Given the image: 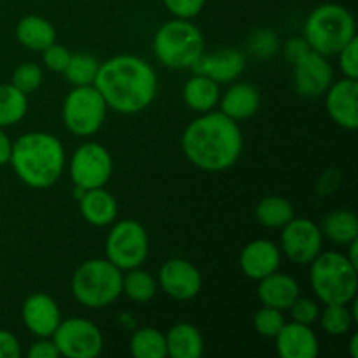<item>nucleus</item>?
<instances>
[{
	"label": "nucleus",
	"mask_w": 358,
	"mask_h": 358,
	"mask_svg": "<svg viewBox=\"0 0 358 358\" xmlns=\"http://www.w3.org/2000/svg\"><path fill=\"white\" fill-rule=\"evenodd\" d=\"M93 86L100 91L108 108L129 115L145 110L152 103L157 77L145 59L119 55L100 63Z\"/></svg>",
	"instance_id": "1"
},
{
	"label": "nucleus",
	"mask_w": 358,
	"mask_h": 358,
	"mask_svg": "<svg viewBox=\"0 0 358 358\" xmlns=\"http://www.w3.org/2000/svg\"><path fill=\"white\" fill-rule=\"evenodd\" d=\"M182 149L194 166L205 171H224L233 166L243 150V135L222 112H205L182 135Z\"/></svg>",
	"instance_id": "2"
},
{
	"label": "nucleus",
	"mask_w": 358,
	"mask_h": 358,
	"mask_svg": "<svg viewBox=\"0 0 358 358\" xmlns=\"http://www.w3.org/2000/svg\"><path fill=\"white\" fill-rule=\"evenodd\" d=\"M9 163L28 187L48 189L62 177L65 149L51 133H27L13 143Z\"/></svg>",
	"instance_id": "3"
},
{
	"label": "nucleus",
	"mask_w": 358,
	"mask_h": 358,
	"mask_svg": "<svg viewBox=\"0 0 358 358\" xmlns=\"http://www.w3.org/2000/svg\"><path fill=\"white\" fill-rule=\"evenodd\" d=\"M310 283L324 304H352L357 297V266L345 254L324 252L310 262Z\"/></svg>",
	"instance_id": "4"
},
{
	"label": "nucleus",
	"mask_w": 358,
	"mask_h": 358,
	"mask_svg": "<svg viewBox=\"0 0 358 358\" xmlns=\"http://www.w3.org/2000/svg\"><path fill=\"white\" fill-rule=\"evenodd\" d=\"M355 37V17L339 3H322L311 10L304 23V38L311 51L324 56H338V52Z\"/></svg>",
	"instance_id": "5"
},
{
	"label": "nucleus",
	"mask_w": 358,
	"mask_h": 358,
	"mask_svg": "<svg viewBox=\"0 0 358 358\" xmlns=\"http://www.w3.org/2000/svg\"><path fill=\"white\" fill-rule=\"evenodd\" d=\"M72 294L91 310L108 306L122 294V271L108 259H90L73 273Z\"/></svg>",
	"instance_id": "6"
},
{
	"label": "nucleus",
	"mask_w": 358,
	"mask_h": 358,
	"mask_svg": "<svg viewBox=\"0 0 358 358\" xmlns=\"http://www.w3.org/2000/svg\"><path fill=\"white\" fill-rule=\"evenodd\" d=\"M154 52L168 69H192L205 52V37L191 20L175 17L156 31Z\"/></svg>",
	"instance_id": "7"
},
{
	"label": "nucleus",
	"mask_w": 358,
	"mask_h": 358,
	"mask_svg": "<svg viewBox=\"0 0 358 358\" xmlns=\"http://www.w3.org/2000/svg\"><path fill=\"white\" fill-rule=\"evenodd\" d=\"M107 103L100 91L91 86H73L63 101V122L77 136H91L101 128Z\"/></svg>",
	"instance_id": "8"
},
{
	"label": "nucleus",
	"mask_w": 358,
	"mask_h": 358,
	"mask_svg": "<svg viewBox=\"0 0 358 358\" xmlns=\"http://www.w3.org/2000/svg\"><path fill=\"white\" fill-rule=\"evenodd\" d=\"M107 259L121 271L140 268L149 255V236L142 224L121 220L108 233L105 241Z\"/></svg>",
	"instance_id": "9"
},
{
	"label": "nucleus",
	"mask_w": 358,
	"mask_h": 358,
	"mask_svg": "<svg viewBox=\"0 0 358 358\" xmlns=\"http://www.w3.org/2000/svg\"><path fill=\"white\" fill-rule=\"evenodd\" d=\"M51 338L58 348L59 357L94 358L100 355L103 348V336L100 329L84 318L73 317L59 322Z\"/></svg>",
	"instance_id": "10"
},
{
	"label": "nucleus",
	"mask_w": 358,
	"mask_h": 358,
	"mask_svg": "<svg viewBox=\"0 0 358 358\" xmlns=\"http://www.w3.org/2000/svg\"><path fill=\"white\" fill-rule=\"evenodd\" d=\"M112 175L110 152L101 143H83L70 159V178L73 185L90 191L103 187Z\"/></svg>",
	"instance_id": "11"
},
{
	"label": "nucleus",
	"mask_w": 358,
	"mask_h": 358,
	"mask_svg": "<svg viewBox=\"0 0 358 358\" xmlns=\"http://www.w3.org/2000/svg\"><path fill=\"white\" fill-rule=\"evenodd\" d=\"M282 229L283 254L296 264H310L322 252L324 234L313 220L294 217Z\"/></svg>",
	"instance_id": "12"
},
{
	"label": "nucleus",
	"mask_w": 358,
	"mask_h": 358,
	"mask_svg": "<svg viewBox=\"0 0 358 358\" xmlns=\"http://www.w3.org/2000/svg\"><path fill=\"white\" fill-rule=\"evenodd\" d=\"M334 79V70L327 62V56L310 51L294 63V86L301 96L317 98L325 94Z\"/></svg>",
	"instance_id": "13"
},
{
	"label": "nucleus",
	"mask_w": 358,
	"mask_h": 358,
	"mask_svg": "<svg viewBox=\"0 0 358 358\" xmlns=\"http://www.w3.org/2000/svg\"><path fill=\"white\" fill-rule=\"evenodd\" d=\"M159 285L173 299L191 301L201 290L203 280L191 262L184 259H170L159 269Z\"/></svg>",
	"instance_id": "14"
},
{
	"label": "nucleus",
	"mask_w": 358,
	"mask_h": 358,
	"mask_svg": "<svg viewBox=\"0 0 358 358\" xmlns=\"http://www.w3.org/2000/svg\"><path fill=\"white\" fill-rule=\"evenodd\" d=\"M327 112L336 124L345 129L358 126V83L355 79H343L332 83L325 91Z\"/></svg>",
	"instance_id": "15"
},
{
	"label": "nucleus",
	"mask_w": 358,
	"mask_h": 358,
	"mask_svg": "<svg viewBox=\"0 0 358 358\" xmlns=\"http://www.w3.org/2000/svg\"><path fill=\"white\" fill-rule=\"evenodd\" d=\"M23 322L28 331L37 338H51L62 322V313L52 299L48 294H31L23 303Z\"/></svg>",
	"instance_id": "16"
},
{
	"label": "nucleus",
	"mask_w": 358,
	"mask_h": 358,
	"mask_svg": "<svg viewBox=\"0 0 358 358\" xmlns=\"http://www.w3.org/2000/svg\"><path fill=\"white\" fill-rule=\"evenodd\" d=\"M196 73L210 77L217 84H226L238 79L245 70V56L238 49H220V51L205 55L192 65Z\"/></svg>",
	"instance_id": "17"
},
{
	"label": "nucleus",
	"mask_w": 358,
	"mask_h": 358,
	"mask_svg": "<svg viewBox=\"0 0 358 358\" xmlns=\"http://www.w3.org/2000/svg\"><path fill=\"white\" fill-rule=\"evenodd\" d=\"M280 261H282V254L273 241L255 240L241 250L240 268L247 275V278L259 282L264 276L278 271Z\"/></svg>",
	"instance_id": "18"
},
{
	"label": "nucleus",
	"mask_w": 358,
	"mask_h": 358,
	"mask_svg": "<svg viewBox=\"0 0 358 358\" xmlns=\"http://www.w3.org/2000/svg\"><path fill=\"white\" fill-rule=\"evenodd\" d=\"M275 339L282 358H315L318 355V339L311 325L290 322L283 325Z\"/></svg>",
	"instance_id": "19"
},
{
	"label": "nucleus",
	"mask_w": 358,
	"mask_h": 358,
	"mask_svg": "<svg viewBox=\"0 0 358 358\" xmlns=\"http://www.w3.org/2000/svg\"><path fill=\"white\" fill-rule=\"evenodd\" d=\"M257 296L262 306H271L282 311L289 310L299 297V283L285 273L275 271L259 280Z\"/></svg>",
	"instance_id": "20"
},
{
	"label": "nucleus",
	"mask_w": 358,
	"mask_h": 358,
	"mask_svg": "<svg viewBox=\"0 0 358 358\" xmlns=\"http://www.w3.org/2000/svg\"><path fill=\"white\" fill-rule=\"evenodd\" d=\"M220 112L233 121L252 117L261 107V94L257 87L248 83H236L220 98Z\"/></svg>",
	"instance_id": "21"
},
{
	"label": "nucleus",
	"mask_w": 358,
	"mask_h": 358,
	"mask_svg": "<svg viewBox=\"0 0 358 358\" xmlns=\"http://www.w3.org/2000/svg\"><path fill=\"white\" fill-rule=\"evenodd\" d=\"M80 213L91 226L105 227L117 217V201L103 187L90 189L80 198Z\"/></svg>",
	"instance_id": "22"
},
{
	"label": "nucleus",
	"mask_w": 358,
	"mask_h": 358,
	"mask_svg": "<svg viewBox=\"0 0 358 358\" xmlns=\"http://www.w3.org/2000/svg\"><path fill=\"white\" fill-rule=\"evenodd\" d=\"M166 355L171 358H199L203 353V336L194 325L177 324L164 334Z\"/></svg>",
	"instance_id": "23"
},
{
	"label": "nucleus",
	"mask_w": 358,
	"mask_h": 358,
	"mask_svg": "<svg viewBox=\"0 0 358 358\" xmlns=\"http://www.w3.org/2000/svg\"><path fill=\"white\" fill-rule=\"evenodd\" d=\"M16 37L24 48L31 49V51H44L48 45L56 41V31L51 21L30 14V16L20 20L16 27Z\"/></svg>",
	"instance_id": "24"
},
{
	"label": "nucleus",
	"mask_w": 358,
	"mask_h": 358,
	"mask_svg": "<svg viewBox=\"0 0 358 358\" xmlns=\"http://www.w3.org/2000/svg\"><path fill=\"white\" fill-rule=\"evenodd\" d=\"M182 94H184L185 105L201 114L213 110L220 100L219 84L201 73H196L192 79L185 83Z\"/></svg>",
	"instance_id": "25"
},
{
	"label": "nucleus",
	"mask_w": 358,
	"mask_h": 358,
	"mask_svg": "<svg viewBox=\"0 0 358 358\" xmlns=\"http://www.w3.org/2000/svg\"><path fill=\"white\" fill-rule=\"evenodd\" d=\"M322 234L338 245H348L358 240V220L350 210H336L329 213L322 226Z\"/></svg>",
	"instance_id": "26"
},
{
	"label": "nucleus",
	"mask_w": 358,
	"mask_h": 358,
	"mask_svg": "<svg viewBox=\"0 0 358 358\" xmlns=\"http://www.w3.org/2000/svg\"><path fill=\"white\" fill-rule=\"evenodd\" d=\"M255 217L264 227L276 229V227H283L287 222H290L296 217V212L289 199L282 198V196H268L259 201L257 208H255Z\"/></svg>",
	"instance_id": "27"
},
{
	"label": "nucleus",
	"mask_w": 358,
	"mask_h": 358,
	"mask_svg": "<svg viewBox=\"0 0 358 358\" xmlns=\"http://www.w3.org/2000/svg\"><path fill=\"white\" fill-rule=\"evenodd\" d=\"M27 94L13 84H0V128L14 126L27 115Z\"/></svg>",
	"instance_id": "28"
},
{
	"label": "nucleus",
	"mask_w": 358,
	"mask_h": 358,
	"mask_svg": "<svg viewBox=\"0 0 358 358\" xmlns=\"http://www.w3.org/2000/svg\"><path fill=\"white\" fill-rule=\"evenodd\" d=\"M131 355L136 358H164L166 357V338L154 327L138 329L129 341Z\"/></svg>",
	"instance_id": "29"
},
{
	"label": "nucleus",
	"mask_w": 358,
	"mask_h": 358,
	"mask_svg": "<svg viewBox=\"0 0 358 358\" xmlns=\"http://www.w3.org/2000/svg\"><path fill=\"white\" fill-rule=\"evenodd\" d=\"M122 292L138 304L149 303L156 296L157 282L150 273L138 268L128 269L126 275H122Z\"/></svg>",
	"instance_id": "30"
},
{
	"label": "nucleus",
	"mask_w": 358,
	"mask_h": 358,
	"mask_svg": "<svg viewBox=\"0 0 358 358\" xmlns=\"http://www.w3.org/2000/svg\"><path fill=\"white\" fill-rule=\"evenodd\" d=\"M322 329L331 336H345L348 334L353 324H357V310H350L348 304H325V310L322 311L320 317Z\"/></svg>",
	"instance_id": "31"
},
{
	"label": "nucleus",
	"mask_w": 358,
	"mask_h": 358,
	"mask_svg": "<svg viewBox=\"0 0 358 358\" xmlns=\"http://www.w3.org/2000/svg\"><path fill=\"white\" fill-rule=\"evenodd\" d=\"M98 69H100V62L94 56L76 52V55H70L69 65L63 73L73 86H91L96 79Z\"/></svg>",
	"instance_id": "32"
},
{
	"label": "nucleus",
	"mask_w": 358,
	"mask_h": 358,
	"mask_svg": "<svg viewBox=\"0 0 358 358\" xmlns=\"http://www.w3.org/2000/svg\"><path fill=\"white\" fill-rule=\"evenodd\" d=\"M285 317L282 310L271 306H262L254 317V327L264 338H276L282 327L285 325Z\"/></svg>",
	"instance_id": "33"
},
{
	"label": "nucleus",
	"mask_w": 358,
	"mask_h": 358,
	"mask_svg": "<svg viewBox=\"0 0 358 358\" xmlns=\"http://www.w3.org/2000/svg\"><path fill=\"white\" fill-rule=\"evenodd\" d=\"M16 90L21 93L30 94L37 91L42 84V70L35 63H23L13 72V80H10Z\"/></svg>",
	"instance_id": "34"
},
{
	"label": "nucleus",
	"mask_w": 358,
	"mask_h": 358,
	"mask_svg": "<svg viewBox=\"0 0 358 358\" xmlns=\"http://www.w3.org/2000/svg\"><path fill=\"white\" fill-rule=\"evenodd\" d=\"M290 315H292V320L297 324L304 325H313L315 322L320 317V310H318V304L313 299H308V297H297L292 303V306L289 308Z\"/></svg>",
	"instance_id": "35"
},
{
	"label": "nucleus",
	"mask_w": 358,
	"mask_h": 358,
	"mask_svg": "<svg viewBox=\"0 0 358 358\" xmlns=\"http://www.w3.org/2000/svg\"><path fill=\"white\" fill-rule=\"evenodd\" d=\"M339 56V69L345 73L346 79H358V38L350 41L341 51Z\"/></svg>",
	"instance_id": "36"
},
{
	"label": "nucleus",
	"mask_w": 358,
	"mask_h": 358,
	"mask_svg": "<svg viewBox=\"0 0 358 358\" xmlns=\"http://www.w3.org/2000/svg\"><path fill=\"white\" fill-rule=\"evenodd\" d=\"M70 55H72V52H70L69 49L52 42L51 45H48V48L42 51V62H44V65L48 66L49 70H52V72H65L66 65H69Z\"/></svg>",
	"instance_id": "37"
},
{
	"label": "nucleus",
	"mask_w": 358,
	"mask_h": 358,
	"mask_svg": "<svg viewBox=\"0 0 358 358\" xmlns=\"http://www.w3.org/2000/svg\"><path fill=\"white\" fill-rule=\"evenodd\" d=\"M166 9L180 20H192L205 7V0H163Z\"/></svg>",
	"instance_id": "38"
},
{
	"label": "nucleus",
	"mask_w": 358,
	"mask_h": 358,
	"mask_svg": "<svg viewBox=\"0 0 358 358\" xmlns=\"http://www.w3.org/2000/svg\"><path fill=\"white\" fill-rule=\"evenodd\" d=\"M276 48H278V38L273 31L261 30L252 37L250 41V49L255 56H261V58H266V56H271L273 52H276Z\"/></svg>",
	"instance_id": "39"
},
{
	"label": "nucleus",
	"mask_w": 358,
	"mask_h": 358,
	"mask_svg": "<svg viewBox=\"0 0 358 358\" xmlns=\"http://www.w3.org/2000/svg\"><path fill=\"white\" fill-rule=\"evenodd\" d=\"M310 51L311 48L304 37H294L283 45V55H285V58L289 59L292 65L299 62V59L303 58V56H306Z\"/></svg>",
	"instance_id": "40"
},
{
	"label": "nucleus",
	"mask_w": 358,
	"mask_h": 358,
	"mask_svg": "<svg viewBox=\"0 0 358 358\" xmlns=\"http://www.w3.org/2000/svg\"><path fill=\"white\" fill-rule=\"evenodd\" d=\"M59 352L52 338H38L28 350V358H58Z\"/></svg>",
	"instance_id": "41"
},
{
	"label": "nucleus",
	"mask_w": 358,
	"mask_h": 358,
	"mask_svg": "<svg viewBox=\"0 0 358 358\" xmlns=\"http://www.w3.org/2000/svg\"><path fill=\"white\" fill-rule=\"evenodd\" d=\"M21 355L20 341L14 334L0 331V358H17Z\"/></svg>",
	"instance_id": "42"
},
{
	"label": "nucleus",
	"mask_w": 358,
	"mask_h": 358,
	"mask_svg": "<svg viewBox=\"0 0 358 358\" xmlns=\"http://www.w3.org/2000/svg\"><path fill=\"white\" fill-rule=\"evenodd\" d=\"M10 152H13V142H10L9 136L0 129V166L9 163Z\"/></svg>",
	"instance_id": "43"
},
{
	"label": "nucleus",
	"mask_w": 358,
	"mask_h": 358,
	"mask_svg": "<svg viewBox=\"0 0 358 358\" xmlns=\"http://www.w3.org/2000/svg\"><path fill=\"white\" fill-rule=\"evenodd\" d=\"M357 247H358V240L352 241V243H348L350 252H348V254H345V255H346V257L350 259V262H353V264H355L357 268H358V261H357Z\"/></svg>",
	"instance_id": "44"
},
{
	"label": "nucleus",
	"mask_w": 358,
	"mask_h": 358,
	"mask_svg": "<svg viewBox=\"0 0 358 358\" xmlns=\"http://www.w3.org/2000/svg\"><path fill=\"white\" fill-rule=\"evenodd\" d=\"M350 353H352L353 358H358V336L353 334L352 339H350Z\"/></svg>",
	"instance_id": "45"
}]
</instances>
